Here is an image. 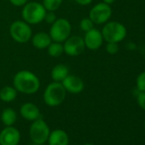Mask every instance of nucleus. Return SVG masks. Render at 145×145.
Here are the masks:
<instances>
[{
    "label": "nucleus",
    "instance_id": "nucleus-12",
    "mask_svg": "<svg viewBox=\"0 0 145 145\" xmlns=\"http://www.w3.org/2000/svg\"><path fill=\"white\" fill-rule=\"evenodd\" d=\"M84 42L86 48L91 50H97L102 46L103 42V37L99 30L92 28L86 33V35L84 37Z\"/></svg>",
    "mask_w": 145,
    "mask_h": 145
},
{
    "label": "nucleus",
    "instance_id": "nucleus-14",
    "mask_svg": "<svg viewBox=\"0 0 145 145\" xmlns=\"http://www.w3.org/2000/svg\"><path fill=\"white\" fill-rule=\"evenodd\" d=\"M47 142L49 145H68L69 137L65 131L56 129L50 131Z\"/></svg>",
    "mask_w": 145,
    "mask_h": 145
},
{
    "label": "nucleus",
    "instance_id": "nucleus-2",
    "mask_svg": "<svg viewBox=\"0 0 145 145\" xmlns=\"http://www.w3.org/2000/svg\"><path fill=\"white\" fill-rule=\"evenodd\" d=\"M67 91L61 82H52L47 86L44 92V102L49 107L61 105L66 98Z\"/></svg>",
    "mask_w": 145,
    "mask_h": 145
},
{
    "label": "nucleus",
    "instance_id": "nucleus-29",
    "mask_svg": "<svg viewBox=\"0 0 145 145\" xmlns=\"http://www.w3.org/2000/svg\"><path fill=\"white\" fill-rule=\"evenodd\" d=\"M84 145H94V144H92V143H86Z\"/></svg>",
    "mask_w": 145,
    "mask_h": 145
},
{
    "label": "nucleus",
    "instance_id": "nucleus-21",
    "mask_svg": "<svg viewBox=\"0 0 145 145\" xmlns=\"http://www.w3.org/2000/svg\"><path fill=\"white\" fill-rule=\"evenodd\" d=\"M94 25H95V24L93 23V22H92L89 17L82 19V20L80 21V29H81L82 31H84L85 33L90 31V30L92 29V28H94Z\"/></svg>",
    "mask_w": 145,
    "mask_h": 145
},
{
    "label": "nucleus",
    "instance_id": "nucleus-9",
    "mask_svg": "<svg viewBox=\"0 0 145 145\" xmlns=\"http://www.w3.org/2000/svg\"><path fill=\"white\" fill-rule=\"evenodd\" d=\"M64 53L69 56H77L82 54L85 50L86 45L84 39L80 36H71L63 42Z\"/></svg>",
    "mask_w": 145,
    "mask_h": 145
},
{
    "label": "nucleus",
    "instance_id": "nucleus-24",
    "mask_svg": "<svg viewBox=\"0 0 145 145\" xmlns=\"http://www.w3.org/2000/svg\"><path fill=\"white\" fill-rule=\"evenodd\" d=\"M137 101L138 106L142 109L145 110V91H139V93L137 97Z\"/></svg>",
    "mask_w": 145,
    "mask_h": 145
},
{
    "label": "nucleus",
    "instance_id": "nucleus-22",
    "mask_svg": "<svg viewBox=\"0 0 145 145\" xmlns=\"http://www.w3.org/2000/svg\"><path fill=\"white\" fill-rule=\"evenodd\" d=\"M137 89L139 91H145V71L142 72L137 78Z\"/></svg>",
    "mask_w": 145,
    "mask_h": 145
},
{
    "label": "nucleus",
    "instance_id": "nucleus-15",
    "mask_svg": "<svg viewBox=\"0 0 145 145\" xmlns=\"http://www.w3.org/2000/svg\"><path fill=\"white\" fill-rule=\"evenodd\" d=\"M51 42L52 40L50 34L44 32L37 33L35 35L32 36V44L36 49L39 50L47 49V47L50 45Z\"/></svg>",
    "mask_w": 145,
    "mask_h": 145
},
{
    "label": "nucleus",
    "instance_id": "nucleus-6",
    "mask_svg": "<svg viewBox=\"0 0 145 145\" xmlns=\"http://www.w3.org/2000/svg\"><path fill=\"white\" fill-rule=\"evenodd\" d=\"M71 31L72 27L70 22L65 18H59L51 24L49 34L52 41L63 43L70 37Z\"/></svg>",
    "mask_w": 145,
    "mask_h": 145
},
{
    "label": "nucleus",
    "instance_id": "nucleus-25",
    "mask_svg": "<svg viewBox=\"0 0 145 145\" xmlns=\"http://www.w3.org/2000/svg\"><path fill=\"white\" fill-rule=\"evenodd\" d=\"M56 16L54 13V11H46V14H45V16H44V21L49 23V24H52L56 22Z\"/></svg>",
    "mask_w": 145,
    "mask_h": 145
},
{
    "label": "nucleus",
    "instance_id": "nucleus-13",
    "mask_svg": "<svg viewBox=\"0 0 145 145\" xmlns=\"http://www.w3.org/2000/svg\"><path fill=\"white\" fill-rule=\"evenodd\" d=\"M20 114L22 118L32 122L41 118L39 108L32 103H26L22 104L20 108Z\"/></svg>",
    "mask_w": 145,
    "mask_h": 145
},
{
    "label": "nucleus",
    "instance_id": "nucleus-23",
    "mask_svg": "<svg viewBox=\"0 0 145 145\" xmlns=\"http://www.w3.org/2000/svg\"><path fill=\"white\" fill-rule=\"evenodd\" d=\"M106 51L110 55H114L119 51V44L118 43H107Z\"/></svg>",
    "mask_w": 145,
    "mask_h": 145
},
{
    "label": "nucleus",
    "instance_id": "nucleus-10",
    "mask_svg": "<svg viewBox=\"0 0 145 145\" xmlns=\"http://www.w3.org/2000/svg\"><path fill=\"white\" fill-rule=\"evenodd\" d=\"M21 133L16 127L5 126L0 131V145H18Z\"/></svg>",
    "mask_w": 145,
    "mask_h": 145
},
{
    "label": "nucleus",
    "instance_id": "nucleus-28",
    "mask_svg": "<svg viewBox=\"0 0 145 145\" xmlns=\"http://www.w3.org/2000/svg\"><path fill=\"white\" fill-rule=\"evenodd\" d=\"M115 0H103V2L105 3V4H108V5H112L113 3H114Z\"/></svg>",
    "mask_w": 145,
    "mask_h": 145
},
{
    "label": "nucleus",
    "instance_id": "nucleus-3",
    "mask_svg": "<svg viewBox=\"0 0 145 145\" xmlns=\"http://www.w3.org/2000/svg\"><path fill=\"white\" fill-rule=\"evenodd\" d=\"M46 10L44 5L38 2L27 3L22 9V18L29 25H36L44 21Z\"/></svg>",
    "mask_w": 145,
    "mask_h": 145
},
{
    "label": "nucleus",
    "instance_id": "nucleus-4",
    "mask_svg": "<svg viewBox=\"0 0 145 145\" xmlns=\"http://www.w3.org/2000/svg\"><path fill=\"white\" fill-rule=\"evenodd\" d=\"M102 34L107 43H120L125 39L127 34L125 27L119 22H108L105 23Z\"/></svg>",
    "mask_w": 145,
    "mask_h": 145
},
{
    "label": "nucleus",
    "instance_id": "nucleus-30",
    "mask_svg": "<svg viewBox=\"0 0 145 145\" xmlns=\"http://www.w3.org/2000/svg\"><path fill=\"white\" fill-rule=\"evenodd\" d=\"M144 129H145V122H144Z\"/></svg>",
    "mask_w": 145,
    "mask_h": 145
},
{
    "label": "nucleus",
    "instance_id": "nucleus-16",
    "mask_svg": "<svg viewBox=\"0 0 145 145\" xmlns=\"http://www.w3.org/2000/svg\"><path fill=\"white\" fill-rule=\"evenodd\" d=\"M69 74V69L65 64H57L51 70V78L56 82H62Z\"/></svg>",
    "mask_w": 145,
    "mask_h": 145
},
{
    "label": "nucleus",
    "instance_id": "nucleus-18",
    "mask_svg": "<svg viewBox=\"0 0 145 145\" xmlns=\"http://www.w3.org/2000/svg\"><path fill=\"white\" fill-rule=\"evenodd\" d=\"M17 92L14 86H5L0 91V99L5 103L13 102L17 97Z\"/></svg>",
    "mask_w": 145,
    "mask_h": 145
},
{
    "label": "nucleus",
    "instance_id": "nucleus-17",
    "mask_svg": "<svg viewBox=\"0 0 145 145\" xmlns=\"http://www.w3.org/2000/svg\"><path fill=\"white\" fill-rule=\"evenodd\" d=\"M17 120L16 112L11 108H6L1 114V121L5 126H12Z\"/></svg>",
    "mask_w": 145,
    "mask_h": 145
},
{
    "label": "nucleus",
    "instance_id": "nucleus-19",
    "mask_svg": "<svg viewBox=\"0 0 145 145\" xmlns=\"http://www.w3.org/2000/svg\"><path fill=\"white\" fill-rule=\"evenodd\" d=\"M48 50V54L51 57H59L64 53V49H63V44L62 43L59 42H54L52 41L50 45L47 47Z\"/></svg>",
    "mask_w": 145,
    "mask_h": 145
},
{
    "label": "nucleus",
    "instance_id": "nucleus-20",
    "mask_svg": "<svg viewBox=\"0 0 145 145\" xmlns=\"http://www.w3.org/2000/svg\"><path fill=\"white\" fill-rule=\"evenodd\" d=\"M62 4V0H43V5L47 11L57 10Z\"/></svg>",
    "mask_w": 145,
    "mask_h": 145
},
{
    "label": "nucleus",
    "instance_id": "nucleus-26",
    "mask_svg": "<svg viewBox=\"0 0 145 145\" xmlns=\"http://www.w3.org/2000/svg\"><path fill=\"white\" fill-rule=\"evenodd\" d=\"M28 0H10V2L14 5V6H17V7H21L25 5L27 3Z\"/></svg>",
    "mask_w": 145,
    "mask_h": 145
},
{
    "label": "nucleus",
    "instance_id": "nucleus-1",
    "mask_svg": "<svg viewBox=\"0 0 145 145\" xmlns=\"http://www.w3.org/2000/svg\"><path fill=\"white\" fill-rule=\"evenodd\" d=\"M13 86L17 91L31 95L39 90L40 81L38 76L33 72L22 70L14 76Z\"/></svg>",
    "mask_w": 145,
    "mask_h": 145
},
{
    "label": "nucleus",
    "instance_id": "nucleus-27",
    "mask_svg": "<svg viewBox=\"0 0 145 145\" xmlns=\"http://www.w3.org/2000/svg\"><path fill=\"white\" fill-rule=\"evenodd\" d=\"M76 3L79 4L80 5H83V6H86V5H88L90 4H91V2L93 0H75Z\"/></svg>",
    "mask_w": 145,
    "mask_h": 145
},
{
    "label": "nucleus",
    "instance_id": "nucleus-11",
    "mask_svg": "<svg viewBox=\"0 0 145 145\" xmlns=\"http://www.w3.org/2000/svg\"><path fill=\"white\" fill-rule=\"evenodd\" d=\"M61 84L66 91L72 94H79L82 92L85 88L84 81L80 77L74 74H68Z\"/></svg>",
    "mask_w": 145,
    "mask_h": 145
},
{
    "label": "nucleus",
    "instance_id": "nucleus-7",
    "mask_svg": "<svg viewBox=\"0 0 145 145\" xmlns=\"http://www.w3.org/2000/svg\"><path fill=\"white\" fill-rule=\"evenodd\" d=\"M10 33L11 38L20 44L27 43L33 36V32L29 24L24 21L14 22L10 25Z\"/></svg>",
    "mask_w": 145,
    "mask_h": 145
},
{
    "label": "nucleus",
    "instance_id": "nucleus-8",
    "mask_svg": "<svg viewBox=\"0 0 145 145\" xmlns=\"http://www.w3.org/2000/svg\"><path fill=\"white\" fill-rule=\"evenodd\" d=\"M112 15V9L109 5L103 2L93 6L89 13V18L94 24L101 25L108 22Z\"/></svg>",
    "mask_w": 145,
    "mask_h": 145
},
{
    "label": "nucleus",
    "instance_id": "nucleus-5",
    "mask_svg": "<svg viewBox=\"0 0 145 145\" xmlns=\"http://www.w3.org/2000/svg\"><path fill=\"white\" fill-rule=\"evenodd\" d=\"M50 133L48 124L41 118L33 121L29 128L30 138L33 143L42 145L47 142Z\"/></svg>",
    "mask_w": 145,
    "mask_h": 145
}]
</instances>
